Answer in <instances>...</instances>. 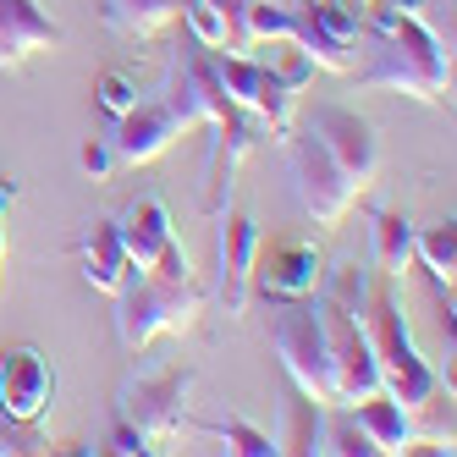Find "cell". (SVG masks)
Segmentation results:
<instances>
[{
  "instance_id": "5b68a950",
  "label": "cell",
  "mask_w": 457,
  "mask_h": 457,
  "mask_svg": "<svg viewBox=\"0 0 457 457\" xmlns=\"http://www.w3.org/2000/svg\"><path fill=\"white\" fill-rule=\"evenodd\" d=\"M270 353L281 358V375L298 391H309L320 408L337 403L331 353H325V331H320L314 298H270Z\"/></svg>"
},
{
  "instance_id": "ac0fdd59",
  "label": "cell",
  "mask_w": 457,
  "mask_h": 457,
  "mask_svg": "<svg viewBox=\"0 0 457 457\" xmlns=\"http://www.w3.org/2000/svg\"><path fill=\"white\" fill-rule=\"evenodd\" d=\"M78 270L94 292H116L127 281V248H121V232H116V220H94L88 232L78 237Z\"/></svg>"
},
{
  "instance_id": "3957f363",
  "label": "cell",
  "mask_w": 457,
  "mask_h": 457,
  "mask_svg": "<svg viewBox=\"0 0 457 457\" xmlns=\"http://www.w3.org/2000/svg\"><path fill=\"white\" fill-rule=\"evenodd\" d=\"M116 298V342L127 353H144L166 331H193L204 314V292L193 281H166L154 270H127V281L111 292Z\"/></svg>"
},
{
  "instance_id": "f1b7e54d",
  "label": "cell",
  "mask_w": 457,
  "mask_h": 457,
  "mask_svg": "<svg viewBox=\"0 0 457 457\" xmlns=\"http://www.w3.org/2000/svg\"><path fill=\"white\" fill-rule=\"evenodd\" d=\"M105 452H121V457H149V452H154V441L138 430V424L116 419V424H111V441H105Z\"/></svg>"
},
{
  "instance_id": "6da1fadb",
  "label": "cell",
  "mask_w": 457,
  "mask_h": 457,
  "mask_svg": "<svg viewBox=\"0 0 457 457\" xmlns=\"http://www.w3.org/2000/svg\"><path fill=\"white\" fill-rule=\"evenodd\" d=\"M364 67H353L364 88H391L419 105H446L452 94V50L419 12L397 0H370L358 17Z\"/></svg>"
},
{
  "instance_id": "7402d4cb",
  "label": "cell",
  "mask_w": 457,
  "mask_h": 457,
  "mask_svg": "<svg viewBox=\"0 0 457 457\" xmlns=\"http://www.w3.org/2000/svg\"><path fill=\"white\" fill-rule=\"evenodd\" d=\"M182 0H100V17L121 39H154L177 22Z\"/></svg>"
},
{
  "instance_id": "5bb4252c",
  "label": "cell",
  "mask_w": 457,
  "mask_h": 457,
  "mask_svg": "<svg viewBox=\"0 0 457 457\" xmlns=\"http://www.w3.org/2000/svg\"><path fill=\"white\" fill-rule=\"evenodd\" d=\"M325 276V259L309 237H281V243H259L253 253V292L265 298H314V287Z\"/></svg>"
},
{
  "instance_id": "30bf717a",
  "label": "cell",
  "mask_w": 457,
  "mask_h": 457,
  "mask_svg": "<svg viewBox=\"0 0 457 457\" xmlns=\"http://www.w3.org/2000/svg\"><path fill=\"white\" fill-rule=\"evenodd\" d=\"M303 127L325 144V154H331L337 166L347 171V182H353L358 193L375 182V171H380V133H375L370 116H358V111H347V105H314Z\"/></svg>"
},
{
  "instance_id": "d4e9b609",
  "label": "cell",
  "mask_w": 457,
  "mask_h": 457,
  "mask_svg": "<svg viewBox=\"0 0 457 457\" xmlns=\"http://www.w3.org/2000/svg\"><path fill=\"white\" fill-rule=\"evenodd\" d=\"M248 50H253L259 61H265V67H270V72H276V78H281L292 94H298V88H309V83H314V72H320L314 61H309V50H303L298 39H265V45H248Z\"/></svg>"
},
{
  "instance_id": "1f68e13d",
  "label": "cell",
  "mask_w": 457,
  "mask_h": 457,
  "mask_svg": "<svg viewBox=\"0 0 457 457\" xmlns=\"http://www.w3.org/2000/svg\"><path fill=\"white\" fill-rule=\"evenodd\" d=\"M17 204V182H6V177H0V215H6Z\"/></svg>"
},
{
  "instance_id": "e575fe53",
  "label": "cell",
  "mask_w": 457,
  "mask_h": 457,
  "mask_svg": "<svg viewBox=\"0 0 457 457\" xmlns=\"http://www.w3.org/2000/svg\"><path fill=\"white\" fill-rule=\"evenodd\" d=\"M243 6H248V0H243Z\"/></svg>"
},
{
  "instance_id": "8992f818",
  "label": "cell",
  "mask_w": 457,
  "mask_h": 457,
  "mask_svg": "<svg viewBox=\"0 0 457 457\" xmlns=\"http://www.w3.org/2000/svg\"><path fill=\"white\" fill-rule=\"evenodd\" d=\"M281 144V160H287V182H292V199L298 210L314 220V226H342V215L353 210L358 187L347 182V171L337 166L325 144L309 133V127H287L276 138Z\"/></svg>"
},
{
  "instance_id": "f546056e",
  "label": "cell",
  "mask_w": 457,
  "mask_h": 457,
  "mask_svg": "<svg viewBox=\"0 0 457 457\" xmlns=\"http://www.w3.org/2000/svg\"><path fill=\"white\" fill-rule=\"evenodd\" d=\"M78 166H83L94 182H105V177L116 171V160H111V144H105V138H88V144L78 149Z\"/></svg>"
},
{
  "instance_id": "8fae6325",
  "label": "cell",
  "mask_w": 457,
  "mask_h": 457,
  "mask_svg": "<svg viewBox=\"0 0 457 457\" xmlns=\"http://www.w3.org/2000/svg\"><path fill=\"white\" fill-rule=\"evenodd\" d=\"M215 232V303L226 320H243L253 298V253H259V220L248 210H220Z\"/></svg>"
},
{
  "instance_id": "4316f807",
  "label": "cell",
  "mask_w": 457,
  "mask_h": 457,
  "mask_svg": "<svg viewBox=\"0 0 457 457\" xmlns=\"http://www.w3.org/2000/svg\"><path fill=\"white\" fill-rule=\"evenodd\" d=\"M177 17L187 22V39H199V45H210V50H226V45H232V34H226V17L210 6V0H182Z\"/></svg>"
},
{
  "instance_id": "ffe728a7",
  "label": "cell",
  "mask_w": 457,
  "mask_h": 457,
  "mask_svg": "<svg viewBox=\"0 0 457 457\" xmlns=\"http://www.w3.org/2000/svg\"><path fill=\"white\" fill-rule=\"evenodd\" d=\"M347 408H353V419H358V430L375 441L380 457H403V452H413V424H408V408H403L397 397L375 391V397H358V403H347Z\"/></svg>"
},
{
  "instance_id": "836d02e7",
  "label": "cell",
  "mask_w": 457,
  "mask_h": 457,
  "mask_svg": "<svg viewBox=\"0 0 457 457\" xmlns=\"http://www.w3.org/2000/svg\"><path fill=\"white\" fill-rule=\"evenodd\" d=\"M6 452H17V446H12V441H6V436H0V457H6Z\"/></svg>"
},
{
  "instance_id": "4dcf8cb0",
  "label": "cell",
  "mask_w": 457,
  "mask_h": 457,
  "mask_svg": "<svg viewBox=\"0 0 457 457\" xmlns=\"http://www.w3.org/2000/svg\"><path fill=\"white\" fill-rule=\"evenodd\" d=\"M149 270H154V276H166V281H193V265H187V253H182V243H177V237L160 248V259H154Z\"/></svg>"
},
{
  "instance_id": "7c38bea8",
  "label": "cell",
  "mask_w": 457,
  "mask_h": 457,
  "mask_svg": "<svg viewBox=\"0 0 457 457\" xmlns=\"http://www.w3.org/2000/svg\"><path fill=\"white\" fill-rule=\"evenodd\" d=\"M55 403V370L34 342L0 347V419L6 424H39Z\"/></svg>"
},
{
  "instance_id": "484cf974",
  "label": "cell",
  "mask_w": 457,
  "mask_h": 457,
  "mask_svg": "<svg viewBox=\"0 0 457 457\" xmlns=\"http://www.w3.org/2000/svg\"><path fill=\"white\" fill-rule=\"evenodd\" d=\"M210 436L226 446V452H243V457H270V430H259V424H248L243 413H226L220 424H210Z\"/></svg>"
},
{
  "instance_id": "52a82bcc",
  "label": "cell",
  "mask_w": 457,
  "mask_h": 457,
  "mask_svg": "<svg viewBox=\"0 0 457 457\" xmlns=\"http://www.w3.org/2000/svg\"><path fill=\"white\" fill-rule=\"evenodd\" d=\"M160 100H166V111L182 121V127H215L226 121L237 105H232V94H226L220 72H215V50L199 45V39H187L171 50L166 61V83H160Z\"/></svg>"
},
{
  "instance_id": "e0dca14e",
  "label": "cell",
  "mask_w": 457,
  "mask_h": 457,
  "mask_svg": "<svg viewBox=\"0 0 457 457\" xmlns=\"http://www.w3.org/2000/svg\"><path fill=\"white\" fill-rule=\"evenodd\" d=\"M287 17H292V39L309 50V61L320 72H353L358 67V45L337 39L331 28L320 22V6L314 0H287Z\"/></svg>"
},
{
  "instance_id": "83f0119b",
  "label": "cell",
  "mask_w": 457,
  "mask_h": 457,
  "mask_svg": "<svg viewBox=\"0 0 457 457\" xmlns=\"http://www.w3.org/2000/svg\"><path fill=\"white\" fill-rule=\"evenodd\" d=\"M94 100H100V111H105V116L133 111V105H138V83H133V72L105 67L100 78H94Z\"/></svg>"
},
{
  "instance_id": "4fadbf2b",
  "label": "cell",
  "mask_w": 457,
  "mask_h": 457,
  "mask_svg": "<svg viewBox=\"0 0 457 457\" xmlns=\"http://www.w3.org/2000/svg\"><path fill=\"white\" fill-rule=\"evenodd\" d=\"M116 127H111V160H116V166H149V160L154 154H166L182 133H187V127L166 111V100H160V94H149V100H144V94H138V105L133 111H121V116H111Z\"/></svg>"
},
{
  "instance_id": "7a4b0ae2",
  "label": "cell",
  "mask_w": 457,
  "mask_h": 457,
  "mask_svg": "<svg viewBox=\"0 0 457 457\" xmlns=\"http://www.w3.org/2000/svg\"><path fill=\"white\" fill-rule=\"evenodd\" d=\"M364 331H370V347H375V364H380V391L397 397L403 408H419L430 391H441V375L436 364L419 353L408 320H403V298L397 287H364Z\"/></svg>"
},
{
  "instance_id": "ba28073f",
  "label": "cell",
  "mask_w": 457,
  "mask_h": 457,
  "mask_svg": "<svg viewBox=\"0 0 457 457\" xmlns=\"http://www.w3.org/2000/svg\"><path fill=\"white\" fill-rule=\"evenodd\" d=\"M270 138V127L259 121L253 111H232L226 121H215V144L204 154V166H199V215H220V210H232V187H237V166Z\"/></svg>"
},
{
  "instance_id": "d6986e66",
  "label": "cell",
  "mask_w": 457,
  "mask_h": 457,
  "mask_svg": "<svg viewBox=\"0 0 457 457\" xmlns=\"http://www.w3.org/2000/svg\"><path fill=\"white\" fill-rule=\"evenodd\" d=\"M320 419H325V408L309 397V391H298V386L287 380L281 403H276V430H270V446H276V452L314 457V452H320Z\"/></svg>"
},
{
  "instance_id": "2e32d148",
  "label": "cell",
  "mask_w": 457,
  "mask_h": 457,
  "mask_svg": "<svg viewBox=\"0 0 457 457\" xmlns=\"http://www.w3.org/2000/svg\"><path fill=\"white\" fill-rule=\"evenodd\" d=\"M116 232H121V248H127V265L133 270H149L160 248H166L177 232H171V210L154 199V193H144V199H133L121 215H116Z\"/></svg>"
},
{
  "instance_id": "9c48e42d",
  "label": "cell",
  "mask_w": 457,
  "mask_h": 457,
  "mask_svg": "<svg viewBox=\"0 0 457 457\" xmlns=\"http://www.w3.org/2000/svg\"><path fill=\"white\" fill-rule=\"evenodd\" d=\"M215 72H220L226 94H232V105L253 111L259 121L270 127V144L292 127V88H287L253 50H232V45L215 50Z\"/></svg>"
},
{
  "instance_id": "277c9868",
  "label": "cell",
  "mask_w": 457,
  "mask_h": 457,
  "mask_svg": "<svg viewBox=\"0 0 457 457\" xmlns=\"http://www.w3.org/2000/svg\"><path fill=\"white\" fill-rule=\"evenodd\" d=\"M199 375L187 364H144V370H127L121 386H116V419L138 424L149 441H171V436H187V397Z\"/></svg>"
},
{
  "instance_id": "d6a6232c",
  "label": "cell",
  "mask_w": 457,
  "mask_h": 457,
  "mask_svg": "<svg viewBox=\"0 0 457 457\" xmlns=\"http://www.w3.org/2000/svg\"><path fill=\"white\" fill-rule=\"evenodd\" d=\"M337 6H342V12H353V17H364V6H370V0H337Z\"/></svg>"
},
{
  "instance_id": "cb8c5ba5",
  "label": "cell",
  "mask_w": 457,
  "mask_h": 457,
  "mask_svg": "<svg viewBox=\"0 0 457 457\" xmlns=\"http://www.w3.org/2000/svg\"><path fill=\"white\" fill-rule=\"evenodd\" d=\"M413 259L436 276V287H452V276H457V226L441 220V226L413 232Z\"/></svg>"
},
{
  "instance_id": "9a60e30c",
  "label": "cell",
  "mask_w": 457,
  "mask_h": 457,
  "mask_svg": "<svg viewBox=\"0 0 457 457\" xmlns=\"http://www.w3.org/2000/svg\"><path fill=\"white\" fill-rule=\"evenodd\" d=\"M61 39V22L39 6V0H0V67H22L34 61L39 50H55Z\"/></svg>"
},
{
  "instance_id": "44dd1931",
  "label": "cell",
  "mask_w": 457,
  "mask_h": 457,
  "mask_svg": "<svg viewBox=\"0 0 457 457\" xmlns=\"http://www.w3.org/2000/svg\"><path fill=\"white\" fill-rule=\"evenodd\" d=\"M370 265L391 281L408 276V265H413V220L408 215H397V210L370 215Z\"/></svg>"
},
{
  "instance_id": "603a6c76",
  "label": "cell",
  "mask_w": 457,
  "mask_h": 457,
  "mask_svg": "<svg viewBox=\"0 0 457 457\" xmlns=\"http://www.w3.org/2000/svg\"><path fill=\"white\" fill-rule=\"evenodd\" d=\"M320 452H325V457H380L375 441L358 430V419H353L347 403H331V408H325V419H320Z\"/></svg>"
}]
</instances>
